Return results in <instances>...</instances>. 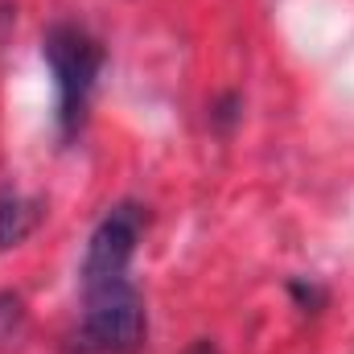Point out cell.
Returning <instances> with one entry per match:
<instances>
[{"mask_svg":"<svg viewBox=\"0 0 354 354\" xmlns=\"http://www.w3.org/2000/svg\"><path fill=\"white\" fill-rule=\"evenodd\" d=\"M41 223V202L37 198H25L21 189L4 185L0 189V252L25 243Z\"/></svg>","mask_w":354,"mask_h":354,"instance_id":"4","label":"cell"},{"mask_svg":"<svg viewBox=\"0 0 354 354\" xmlns=\"http://www.w3.org/2000/svg\"><path fill=\"white\" fill-rule=\"evenodd\" d=\"M140 235H145V206H136V202L111 206L95 223V231H91V239H87L83 268H79L83 288L128 276V268L136 260V248H140Z\"/></svg>","mask_w":354,"mask_h":354,"instance_id":"3","label":"cell"},{"mask_svg":"<svg viewBox=\"0 0 354 354\" xmlns=\"http://www.w3.org/2000/svg\"><path fill=\"white\" fill-rule=\"evenodd\" d=\"M149 334L145 301L128 276L83 288V317L66 354H140Z\"/></svg>","mask_w":354,"mask_h":354,"instance_id":"1","label":"cell"},{"mask_svg":"<svg viewBox=\"0 0 354 354\" xmlns=\"http://www.w3.org/2000/svg\"><path fill=\"white\" fill-rule=\"evenodd\" d=\"M41 58L54 75V95H58V132L62 136H75L87 120L91 95L99 87V71H103V46L91 37L83 25H71V21H58L46 29L41 37Z\"/></svg>","mask_w":354,"mask_h":354,"instance_id":"2","label":"cell"},{"mask_svg":"<svg viewBox=\"0 0 354 354\" xmlns=\"http://www.w3.org/2000/svg\"><path fill=\"white\" fill-rule=\"evenodd\" d=\"M288 288H292V297H297L301 305H322V301H326V292H322L317 284H305V280H292Z\"/></svg>","mask_w":354,"mask_h":354,"instance_id":"5","label":"cell"}]
</instances>
